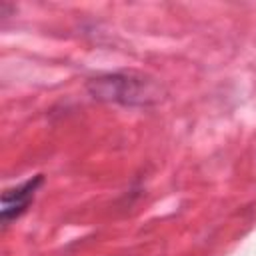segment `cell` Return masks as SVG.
Returning <instances> with one entry per match:
<instances>
[{
	"label": "cell",
	"instance_id": "2",
	"mask_svg": "<svg viewBox=\"0 0 256 256\" xmlns=\"http://www.w3.org/2000/svg\"><path fill=\"white\" fill-rule=\"evenodd\" d=\"M42 182H44V176L42 174H36L32 178H28L26 182H22L20 186L8 188V190L2 192V208H0V214H2V224L4 226H8L12 220H16L18 216H22L28 210V206L32 204L34 194L42 186Z\"/></svg>",
	"mask_w": 256,
	"mask_h": 256
},
{
	"label": "cell",
	"instance_id": "1",
	"mask_svg": "<svg viewBox=\"0 0 256 256\" xmlns=\"http://www.w3.org/2000/svg\"><path fill=\"white\" fill-rule=\"evenodd\" d=\"M86 90L94 100L118 104L126 108H150L164 100V88L154 78L134 72L100 74L86 82Z\"/></svg>",
	"mask_w": 256,
	"mask_h": 256
}]
</instances>
